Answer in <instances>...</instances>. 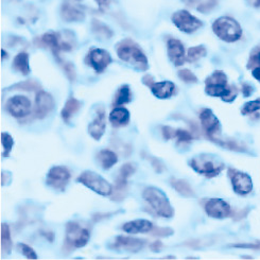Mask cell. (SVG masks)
Masks as SVG:
<instances>
[{"mask_svg":"<svg viewBox=\"0 0 260 260\" xmlns=\"http://www.w3.org/2000/svg\"><path fill=\"white\" fill-rule=\"evenodd\" d=\"M150 247L153 252H159L162 249V243L160 241H155L150 245Z\"/></svg>","mask_w":260,"mask_h":260,"instance_id":"obj_43","label":"cell"},{"mask_svg":"<svg viewBox=\"0 0 260 260\" xmlns=\"http://www.w3.org/2000/svg\"><path fill=\"white\" fill-rule=\"evenodd\" d=\"M190 167L198 172L199 174H203L204 176L211 179L220 174L224 169V164L217 159L215 156L209 154H201L191 158L189 161Z\"/></svg>","mask_w":260,"mask_h":260,"instance_id":"obj_5","label":"cell"},{"mask_svg":"<svg viewBox=\"0 0 260 260\" xmlns=\"http://www.w3.org/2000/svg\"><path fill=\"white\" fill-rule=\"evenodd\" d=\"M144 156L150 160V162L152 164L153 169H154L157 173H161L165 171V165L159 159L153 157V156H150L148 154H145V153H144Z\"/></svg>","mask_w":260,"mask_h":260,"instance_id":"obj_39","label":"cell"},{"mask_svg":"<svg viewBox=\"0 0 260 260\" xmlns=\"http://www.w3.org/2000/svg\"><path fill=\"white\" fill-rule=\"evenodd\" d=\"M13 68L22 76H28L31 72L29 66V54L26 52L18 53L13 61Z\"/></svg>","mask_w":260,"mask_h":260,"instance_id":"obj_27","label":"cell"},{"mask_svg":"<svg viewBox=\"0 0 260 260\" xmlns=\"http://www.w3.org/2000/svg\"><path fill=\"white\" fill-rule=\"evenodd\" d=\"M143 83L151 88L153 85L155 84V81H154V79H153V77H151L150 75H147L143 78Z\"/></svg>","mask_w":260,"mask_h":260,"instance_id":"obj_42","label":"cell"},{"mask_svg":"<svg viewBox=\"0 0 260 260\" xmlns=\"http://www.w3.org/2000/svg\"><path fill=\"white\" fill-rule=\"evenodd\" d=\"M205 91L211 97H220L226 102H232L237 96L234 87L228 86V78L221 70H217L205 81Z\"/></svg>","mask_w":260,"mask_h":260,"instance_id":"obj_1","label":"cell"},{"mask_svg":"<svg viewBox=\"0 0 260 260\" xmlns=\"http://www.w3.org/2000/svg\"><path fill=\"white\" fill-rule=\"evenodd\" d=\"M61 63V66L63 67V69H64V72H65V74H66V76H67V78H68V80L70 81V82H74L75 80H76V70H75V67H74V65L72 64V63H69V62H63V61H58Z\"/></svg>","mask_w":260,"mask_h":260,"instance_id":"obj_36","label":"cell"},{"mask_svg":"<svg viewBox=\"0 0 260 260\" xmlns=\"http://www.w3.org/2000/svg\"><path fill=\"white\" fill-rule=\"evenodd\" d=\"M231 177H232L233 188L236 193L246 194L252 191L253 182L249 175L242 172H236Z\"/></svg>","mask_w":260,"mask_h":260,"instance_id":"obj_16","label":"cell"},{"mask_svg":"<svg viewBox=\"0 0 260 260\" xmlns=\"http://www.w3.org/2000/svg\"><path fill=\"white\" fill-rule=\"evenodd\" d=\"M143 197L157 216L166 219H170L174 216L173 207L171 206L167 196L160 189L155 187H147L143 192Z\"/></svg>","mask_w":260,"mask_h":260,"instance_id":"obj_3","label":"cell"},{"mask_svg":"<svg viewBox=\"0 0 260 260\" xmlns=\"http://www.w3.org/2000/svg\"><path fill=\"white\" fill-rule=\"evenodd\" d=\"M43 235H44V237L48 239L50 242H52L54 240V234L51 232L50 233H43Z\"/></svg>","mask_w":260,"mask_h":260,"instance_id":"obj_47","label":"cell"},{"mask_svg":"<svg viewBox=\"0 0 260 260\" xmlns=\"http://www.w3.org/2000/svg\"><path fill=\"white\" fill-rule=\"evenodd\" d=\"M252 87L251 86H249V85H246V84H244L243 85V94L245 97H249L250 94L252 93Z\"/></svg>","mask_w":260,"mask_h":260,"instance_id":"obj_46","label":"cell"},{"mask_svg":"<svg viewBox=\"0 0 260 260\" xmlns=\"http://www.w3.org/2000/svg\"><path fill=\"white\" fill-rule=\"evenodd\" d=\"M97 159L104 170H109L117 164L118 156L116 155L115 152L109 149H104L98 153Z\"/></svg>","mask_w":260,"mask_h":260,"instance_id":"obj_24","label":"cell"},{"mask_svg":"<svg viewBox=\"0 0 260 260\" xmlns=\"http://www.w3.org/2000/svg\"><path fill=\"white\" fill-rule=\"evenodd\" d=\"M106 127L105 111L101 108L97 110V117L88 125V133L94 140H100L104 135Z\"/></svg>","mask_w":260,"mask_h":260,"instance_id":"obj_18","label":"cell"},{"mask_svg":"<svg viewBox=\"0 0 260 260\" xmlns=\"http://www.w3.org/2000/svg\"><path fill=\"white\" fill-rule=\"evenodd\" d=\"M154 225L148 220H134L123 224L122 230L127 234H146L150 233Z\"/></svg>","mask_w":260,"mask_h":260,"instance_id":"obj_20","label":"cell"},{"mask_svg":"<svg viewBox=\"0 0 260 260\" xmlns=\"http://www.w3.org/2000/svg\"><path fill=\"white\" fill-rule=\"evenodd\" d=\"M92 29H93L94 33L99 35V37L103 38V39H110V38L113 37L112 30L109 27H106L105 25H103L102 22L98 21V20L92 21Z\"/></svg>","mask_w":260,"mask_h":260,"instance_id":"obj_31","label":"cell"},{"mask_svg":"<svg viewBox=\"0 0 260 260\" xmlns=\"http://www.w3.org/2000/svg\"><path fill=\"white\" fill-rule=\"evenodd\" d=\"M62 17L66 21H81L84 19V12L77 8L76 6L65 3L62 7Z\"/></svg>","mask_w":260,"mask_h":260,"instance_id":"obj_23","label":"cell"},{"mask_svg":"<svg viewBox=\"0 0 260 260\" xmlns=\"http://www.w3.org/2000/svg\"><path fill=\"white\" fill-rule=\"evenodd\" d=\"M206 55V49L204 46H197V47H191L189 48L188 53H187V60L189 62H196L200 60L201 57H203Z\"/></svg>","mask_w":260,"mask_h":260,"instance_id":"obj_32","label":"cell"},{"mask_svg":"<svg viewBox=\"0 0 260 260\" xmlns=\"http://www.w3.org/2000/svg\"><path fill=\"white\" fill-rule=\"evenodd\" d=\"M175 137L177 138V143L179 144H189L193 139L190 132L182 128L175 129Z\"/></svg>","mask_w":260,"mask_h":260,"instance_id":"obj_34","label":"cell"},{"mask_svg":"<svg viewBox=\"0 0 260 260\" xmlns=\"http://www.w3.org/2000/svg\"><path fill=\"white\" fill-rule=\"evenodd\" d=\"M7 112L15 118H23L31 113V101L25 96H14L6 104Z\"/></svg>","mask_w":260,"mask_h":260,"instance_id":"obj_10","label":"cell"},{"mask_svg":"<svg viewBox=\"0 0 260 260\" xmlns=\"http://www.w3.org/2000/svg\"><path fill=\"white\" fill-rule=\"evenodd\" d=\"M200 120L207 136L215 140V135L218 134L220 129V122L216 115L211 110L205 109L200 113Z\"/></svg>","mask_w":260,"mask_h":260,"instance_id":"obj_14","label":"cell"},{"mask_svg":"<svg viewBox=\"0 0 260 260\" xmlns=\"http://www.w3.org/2000/svg\"><path fill=\"white\" fill-rule=\"evenodd\" d=\"M117 54L120 60L129 63L141 72H145L149 67L146 54L132 40H124L118 44Z\"/></svg>","mask_w":260,"mask_h":260,"instance_id":"obj_2","label":"cell"},{"mask_svg":"<svg viewBox=\"0 0 260 260\" xmlns=\"http://www.w3.org/2000/svg\"><path fill=\"white\" fill-rule=\"evenodd\" d=\"M7 55H8V54H7L6 50H4V49H3V50H2V57H3V60H5V58L7 57Z\"/></svg>","mask_w":260,"mask_h":260,"instance_id":"obj_50","label":"cell"},{"mask_svg":"<svg viewBox=\"0 0 260 260\" xmlns=\"http://www.w3.org/2000/svg\"><path fill=\"white\" fill-rule=\"evenodd\" d=\"M179 78L183 82H185V83H189V84H193V83H197V82H198V78L189 69H182V70H180V72H179Z\"/></svg>","mask_w":260,"mask_h":260,"instance_id":"obj_35","label":"cell"},{"mask_svg":"<svg viewBox=\"0 0 260 260\" xmlns=\"http://www.w3.org/2000/svg\"><path fill=\"white\" fill-rule=\"evenodd\" d=\"M12 238L10 228L7 223L2 224V253L9 255L12 251Z\"/></svg>","mask_w":260,"mask_h":260,"instance_id":"obj_29","label":"cell"},{"mask_svg":"<svg viewBox=\"0 0 260 260\" xmlns=\"http://www.w3.org/2000/svg\"><path fill=\"white\" fill-rule=\"evenodd\" d=\"M80 106H81V103L79 102V100H77L74 97H70L67 100V102L65 103L64 109L61 112L62 119L66 123H69L70 119H72V117L80 110Z\"/></svg>","mask_w":260,"mask_h":260,"instance_id":"obj_25","label":"cell"},{"mask_svg":"<svg viewBox=\"0 0 260 260\" xmlns=\"http://www.w3.org/2000/svg\"><path fill=\"white\" fill-rule=\"evenodd\" d=\"M260 109V100H254V101H250L247 102L244 106H243V110H242V114L246 115V114H250L253 113L257 110Z\"/></svg>","mask_w":260,"mask_h":260,"instance_id":"obj_40","label":"cell"},{"mask_svg":"<svg viewBox=\"0 0 260 260\" xmlns=\"http://www.w3.org/2000/svg\"><path fill=\"white\" fill-rule=\"evenodd\" d=\"M96 2L99 5V8L101 10H104V9H108L109 8L112 0H96Z\"/></svg>","mask_w":260,"mask_h":260,"instance_id":"obj_44","label":"cell"},{"mask_svg":"<svg viewBox=\"0 0 260 260\" xmlns=\"http://www.w3.org/2000/svg\"><path fill=\"white\" fill-rule=\"evenodd\" d=\"M152 93L158 99H168L172 97L175 92V85L170 81L155 82V84L151 87Z\"/></svg>","mask_w":260,"mask_h":260,"instance_id":"obj_21","label":"cell"},{"mask_svg":"<svg viewBox=\"0 0 260 260\" xmlns=\"http://www.w3.org/2000/svg\"><path fill=\"white\" fill-rule=\"evenodd\" d=\"M90 238L89 231L82 228L77 222H68L66 224V237L63 250L65 253H70L76 249L84 247Z\"/></svg>","mask_w":260,"mask_h":260,"instance_id":"obj_4","label":"cell"},{"mask_svg":"<svg viewBox=\"0 0 260 260\" xmlns=\"http://www.w3.org/2000/svg\"><path fill=\"white\" fill-rule=\"evenodd\" d=\"M112 56L111 54L100 48H92L89 50L88 54L86 55V63L91 66L96 73L101 74L112 63Z\"/></svg>","mask_w":260,"mask_h":260,"instance_id":"obj_11","label":"cell"},{"mask_svg":"<svg viewBox=\"0 0 260 260\" xmlns=\"http://www.w3.org/2000/svg\"><path fill=\"white\" fill-rule=\"evenodd\" d=\"M161 132H162V136L166 140H169L171 138L175 137V129L168 126V125H165L161 127Z\"/></svg>","mask_w":260,"mask_h":260,"instance_id":"obj_41","label":"cell"},{"mask_svg":"<svg viewBox=\"0 0 260 260\" xmlns=\"http://www.w3.org/2000/svg\"><path fill=\"white\" fill-rule=\"evenodd\" d=\"M151 235L154 236V237H169V236L174 234V231L169 228H157L154 226L151 231Z\"/></svg>","mask_w":260,"mask_h":260,"instance_id":"obj_37","label":"cell"},{"mask_svg":"<svg viewBox=\"0 0 260 260\" xmlns=\"http://www.w3.org/2000/svg\"><path fill=\"white\" fill-rule=\"evenodd\" d=\"M110 121L115 127L125 126L129 122V112L123 106H115L110 114Z\"/></svg>","mask_w":260,"mask_h":260,"instance_id":"obj_22","label":"cell"},{"mask_svg":"<svg viewBox=\"0 0 260 260\" xmlns=\"http://www.w3.org/2000/svg\"><path fill=\"white\" fill-rule=\"evenodd\" d=\"M212 29L217 37L228 43L238 41L242 34L239 23L231 17H220L214 22Z\"/></svg>","mask_w":260,"mask_h":260,"instance_id":"obj_6","label":"cell"},{"mask_svg":"<svg viewBox=\"0 0 260 260\" xmlns=\"http://www.w3.org/2000/svg\"><path fill=\"white\" fill-rule=\"evenodd\" d=\"M2 144L4 147V153H3V157H9L11 154L12 148L14 146V139L10 134L4 132L2 133Z\"/></svg>","mask_w":260,"mask_h":260,"instance_id":"obj_33","label":"cell"},{"mask_svg":"<svg viewBox=\"0 0 260 260\" xmlns=\"http://www.w3.org/2000/svg\"><path fill=\"white\" fill-rule=\"evenodd\" d=\"M252 2L255 7H260V0H252Z\"/></svg>","mask_w":260,"mask_h":260,"instance_id":"obj_49","label":"cell"},{"mask_svg":"<svg viewBox=\"0 0 260 260\" xmlns=\"http://www.w3.org/2000/svg\"><path fill=\"white\" fill-rule=\"evenodd\" d=\"M253 76H254V78H256L258 81H260V67L253 70Z\"/></svg>","mask_w":260,"mask_h":260,"instance_id":"obj_48","label":"cell"},{"mask_svg":"<svg viewBox=\"0 0 260 260\" xmlns=\"http://www.w3.org/2000/svg\"><path fill=\"white\" fill-rule=\"evenodd\" d=\"M77 182L83 184L92 191L103 197H109L113 192L112 185L96 172L84 171L78 177Z\"/></svg>","mask_w":260,"mask_h":260,"instance_id":"obj_7","label":"cell"},{"mask_svg":"<svg viewBox=\"0 0 260 260\" xmlns=\"http://www.w3.org/2000/svg\"><path fill=\"white\" fill-rule=\"evenodd\" d=\"M145 243L146 242L141 239L118 236L112 247L113 249H117V250H125L127 252H131V253H137L141 249H143Z\"/></svg>","mask_w":260,"mask_h":260,"instance_id":"obj_15","label":"cell"},{"mask_svg":"<svg viewBox=\"0 0 260 260\" xmlns=\"http://www.w3.org/2000/svg\"><path fill=\"white\" fill-rule=\"evenodd\" d=\"M114 214H97V215H94L93 216V220L94 221H99V220H102V219H104V218H109V217H111V216H113Z\"/></svg>","mask_w":260,"mask_h":260,"instance_id":"obj_45","label":"cell"},{"mask_svg":"<svg viewBox=\"0 0 260 260\" xmlns=\"http://www.w3.org/2000/svg\"><path fill=\"white\" fill-rule=\"evenodd\" d=\"M170 183L175 190L180 194H182L183 197H185V198H193L194 197V191L192 190L190 184H189L187 181L176 179V177H171Z\"/></svg>","mask_w":260,"mask_h":260,"instance_id":"obj_26","label":"cell"},{"mask_svg":"<svg viewBox=\"0 0 260 260\" xmlns=\"http://www.w3.org/2000/svg\"><path fill=\"white\" fill-rule=\"evenodd\" d=\"M70 179H72V173L66 167L54 166L47 174L46 184L53 189H56V190L65 191Z\"/></svg>","mask_w":260,"mask_h":260,"instance_id":"obj_9","label":"cell"},{"mask_svg":"<svg viewBox=\"0 0 260 260\" xmlns=\"http://www.w3.org/2000/svg\"><path fill=\"white\" fill-rule=\"evenodd\" d=\"M20 251L22 253V255L27 257L28 259H38V254L35 253V251L32 249L31 246H29L28 244L25 243H20L19 244Z\"/></svg>","mask_w":260,"mask_h":260,"instance_id":"obj_38","label":"cell"},{"mask_svg":"<svg viewBox=\"0 0 260 260\" xmlns=\"http://www.w3.org/2000/svg\"><path fill=\"white\" fill-rule=\"evenodd\" d=\"M256 60H257V61H258V63L260 64V52H259V53H258V55L256 56Z\"/></svg>","mask_w":260,"mask_h":260,"instance_id":"obj_51","label":"cell"},{"mask_svg":"<svg viewBox=\"0 0 260 260\" xmlns=\"http://www.w3.org/2000/svg\"><path fill=\"white\" fill-rule=\"evenodd\" d=\"M206 214L215 219H224L231 215V206L221 199H210L205 204Z\"/></svg>","mask_w":260,"mask_h":260,"instance_id":"obj_13","label":"cell"},{"mask_svg":"<svg viewBox=\"0 0 260 260\" xmlns=\"http://www.w3.org/2000/svg\"><path fill=\"white\" fill-rule=\"evenodd\" d=\"M9 89H11V90L21 89V90H26V91H40L42 89V87L38 83V82L25 81V82H20V83H17V84H15L13 86L9 87Z\"/></svg>","mask_w":260,"mask_h":260,"instance_id":"obj_30","label":"cell"},{"mask_svg":"<svg viewBox=\"0 0 260 260\" xmlns=\"http://www.w3.org/2000/svg\"><path fill=\"white\" fill-rule=\"evenodd\" d=\"M54 109V99L50 93L40 90L35 97V110L34 117L37 119H44Z\"/></svg>","mask_w":260,"mask_h":260,"instance_id":"obj_12","label":"cell"},{"mask_svg":"<svg viewBox=\"0 0 260 260\" xmlns=\"http://www.w3.org/2000/svg\"><path fill=\"white\" fill-rule=\"evenodd\" d=\"M128 177L119 173L118 175L115 186L113 188V192L111 194V199L115 202H121L125 199L128 192Z\"/></svg>","mask_w":260,"mask_h":260,"instance_id":"obj_19","label":"cell"},{"mask_svg":"<svg viewBox=\"0 0 260 260\" xmlns=\"http://www.w3.org/2000/svg\"><path fill=\"white\" fill-rule=\"evenodd\" d=\"M168 56L175 66H182L185 62V49L183 44L175 39H170L167 43Z\"/></svg>","mask_w":260,"mask_h":260,"instance_id":"obj_17","label":"cell"},{"mask_svg":"<svg viewBox=\"0 0 260 260\" xmlns=\"http://www.w3.org/2000/svg\"><path fill=\"white\" fill-rule=\"evenodd\" d=\"M132 101V91L128 85H123L117 90L114 99L115 106H122Z\"/></svg>","mask_w":260,"mask_h":260,"instance_id":"obj_28","label":"cell"},{"mask_svg":"<svg viewBox=\"0 0 260 260\" xmlns=\"http://www.w3.org/2000/svg\"><path fill=\"white\" fill-rule=\"evenodd\" d=\"M172 21L175 27L184 33L191 34L202 27V21L194 17L186 10L177 11L172 15Z\"/></svg>","mask_w":260,"mask_h":260,"instance_id":"obj_8","label":"cell"}]
</instances>
